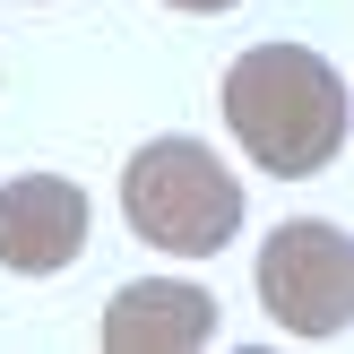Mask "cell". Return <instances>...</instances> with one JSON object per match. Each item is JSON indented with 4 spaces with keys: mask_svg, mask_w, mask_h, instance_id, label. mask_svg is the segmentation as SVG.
<instances>
[{
    "mask_svg": "<svg viewBox=\"0 0 354 354\" xmlns=\"http://www.w3.org/2000/svg\"><path fill=\"white\" fill-rule=\"evenodd\" d=\"M259 303H268V320L286 328V337H346L354 320V242L346 225H320V216H294L268 234V251H259Z\"/></svg>",
    "mask_w": 354,
    "mask_h": 354,
    "instance_id": "3",
    "label": "cell"
},
{
    "mask_svg": "<svg viewBox=\"0 0 354 354\" xmlns=\"http://www.w3.org/2000/svg\"><path fill=\"white\" fill-rule=\"evenodd\" d=\"M121 216H130L138 242L173 259H207L234 242L242 225V182L199 147V138H147L121 173Z\"/></svg>",
    "mask_w": 354,
    "mask_h": 354,
    "instance_id": "2",
    "label": "cell"
},
{
    "mask_svg": "<svg viewBox=\"0 0 354 354\" xmlns=\"http://www.w3.org/2000/svg\"><path fill=\"white\" fill-rule=\"evenodd\" d=\"M216 337V294L182 286V277H138L104 311V346L113 354H190Z\"/></svg>",
    "mask_w": 354,
    "mask_h": 354,
    "instance_id": "5",
    "label": "cell"
},
{
    "mask_svg": "<svg viewBox=\"0 0 354 354\" xmlns=\"http://www.w3.org/2000/svg\"><path fill=\"white\" fill-rule=\"evenodd\" d=\"M86 251V190L61 173H26L0 190V268L17 277H61Z\"/></svg>",
    "mask_w": 354,
    "mask_h": 354,
    "instance_id": "4",
    "label": "cell"
},
{
    "mask_svg": "<svg viewBox=\"0 0 354 354\" xmlns=\"http://www.w3.org/2000/svg\"><path fill=\"white\" fill-rule=\"evenodd\" d=\"M225 121H234L242 156L268 173H328L354 130L346 78L303 44H259L225 69Z\"/></svg>",
    "mask_w": 354,
    "mask_h": 354,
    "instance_id": "1",
    "label": "cell"
},
{
    "mask_svg": "<svg viewBox=\"0 0 354 354\" xmlns=\"http://www.w3.org/2000/svg\"><path fill=\"white\" fill-rule=\"evenodd\" d=\"M173 9H199V17H216V9H234V0H173Z\"/></svg>",
    "mask_w": 354,
    "mask_h": 354,
    "instance_id": "6",
    "label": "cell"
}]
</instances>
